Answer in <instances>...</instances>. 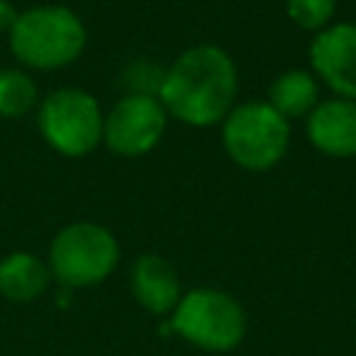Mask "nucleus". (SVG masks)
Masks as SVG:
<instances>
[{"label": "nucleus", "instance_id": "1a4fd4ad", "mask_svg": "<svg viewBox=\"0 0 356 356\" xmlns=\"http://www.w3.org/2000/svg\"><path fill=\"white\" fill-rule=\"evenodd\" d=\"M306 139L331 159L356 156V100L328 97L306 117Z\"/></svg>", "mask_w": 356, "mask_h": 356}, {"label": "nucleus", "instance_id": "9b49d317", "mask_svg": "<svg viewBox=\"0 0 356 356\" xmlns=\"http://www.w3.org/2000/svg\"><path fill=\"white\" fill-rule=\"evenodd\" d=\"M47 261L28 250H11L0 259V295L11 303H33L50 286Z\"/></svg>", "mask_w": 356, "mask_h": 356}, {"label": "nucleus", "instance_id": "39448f33", "mask_svg": "<svg viewBox=\"0 0 356 356\" xmlns=\"http://www.w3.org/2000/svg\"><path fill=\"white\" fill-rule=\"evenodd\" d=\"M120 264V242L100 222L64 225L47 250L50 275L64 289H86L103 284Z\"/></svg>", "mask_w": 356, "mask_h": 356}, {"label": "nucleus", "instance_id": "7ed1b4c3", "mask_svg": "<svg viewBox=\"0 0 356 356\" xmlns=\"http://www.w3.org/2000/svg\"><path fill=\"white\" fill-rule=\"evenodd\" d=\"M170 328L197 350L228 353L242 345L248 334V314L231 292L195 286L184 292L170 312Z\"/></svg>", "mask_w": 356, "mask_h": 356}, {"label": "nucleus", "instance_id": "f8f14e48", "mask_svg": "<svg viewBox=\"0 0 356 356\" xmlns=\"http://www.w3.org/2000/svg\"><path fill=\"white\" fill-rule=\"evenodd\" d=\"M267 103L286 120H306L320 103V81L312 70H284L267 89Z\"/></svg>", "mask_w": 356, "mask_h": 356}, {"label": "nucleus", "instance_id": "ddd939ff", "mask_svg": "<svg viewBox=\"0 0 356 356\" xmlns=\"http://www.w3.org/2000/svg\"><path fill=\"white\" fill-rule=\"evenodd\" d=\"M39 100V86L25 70H0V117H25L36 111Z\"/></svg>", "mask_w": 356, "mask_h": 356}, {"label": "nucleus", "instance_id": "4468645a", "mask_svg": "<svg viewBox=\"0 0 356 356\" xmlns=\"http://www.w3.org/2000/svg\"><path fill=\"white\" fill-rule=\"evenodd\" d=\"M337 0H286V17L309 33H317L331 25Z\"/></svg>", "mask_w": 356, "mask_h": 356}, {"label": "nucleus", "instance_id": "423d86ee", "mask_svg": "<svg viewBox=\"0 0 356 356\" xmlns=\"http://www.w3.org/2000/svg\"><path fill=\"white\" fill-rule=\"evenodd\" d=\"M42 139L67 159H83L103 145V108L97 97L81 86H61L36 106Z\"/></svg>", "mask_w": 356, "mask_h": 356}, {"label": "nucleus", "instance_id": "6e6552de", "mask_svg": "<svg viewBox=\"0 0 356 356\" xmlns=\"http://www.w3.org/2000/svg\"><path fill=\"white\" fill-rule=\"evenodd\" d=\"M312 75L325 83L334 97L356 100V22H337L312 36Z\"/></svg>", "mask_w": 356, "mask_h": 356}, {"label": "nucleus", "instance_id": "0eeeda50", "mask_svg": "<svg viewBox=\"0 0 356 356\" xmlns=\"http://www.w3.org/2000/svg\"><path fill=\"white\" fill-rule=\"evenodd\" d=\"M167 111L150 92H131L103 114V145L122 159L150 153L167 134Z\"/></svg>", "mask_w": 356, "mask_h": 356}, {"label": "nucleus", "instance_id": "2eb2a0df", "mask_svg": "<svg viewBox=\"0 0 356 356\" xmlns=\"http://www.w3.org/2000/svg\"><path fill=\"white\" fill-rule=\"evenodd\" d=\"M17 17H19V11L14 8V3L11 0H0V33H8L14 28V22H17Z\"/></svg>", "mask_w": 356, "mask_h": 356}, {"label": "nucleus", "instance_id": "20e7f679", "mask_svg": "<svg viewBox=\"0 0 356 356\" xmlns=\"http://www.w3.org/2000/svg\"><path fill=\"white\" fill-rule=\"evenodd\" d=\"M292 128L267 100L236 103L220 122V142L228 159L248 172L273 170L289 150Z\"/></svg>", "mask_w": 356, "mask_h": 356}, {"label": "nucleus", "instance_id": "9d476101", "mask_svg": "<svg viewBox=\"0 0 356 356\" xmlns=\"http://www.w3.org/2000/svg\"><path fill=\"white\" fill-rule=\"evenodd\" d=\"M131 295L150 314H170L181 300V278L175 267L159 253H142L131 264Z\"/></svg>", "mask_w": 356, "mask_h": 356}, {"label": "nucleus", "instance_id": "f03ea898", "mask_svg": "<svg viewBox=\"0 0 356 356\" xmlns=\"http://www.w3.org/2000/svg\"><path fill=\"white\" fill-rule=\"evenodd\" d=\"M8 47L22 67L50 72L81 58L86 47L83 19L61 3H42L19 11L8 31Z\"/></svg>", "mask_w": 356, "mask_h": 356}, {"label": "nucleus", "instance_id": "f257e3e1", "mask_svg": "<svg viewBox=\"0 0 356 356\" xmlns=\"http://www.w3.org/2000/svg\"><path fill=\"white\" fill-rule=\"evenodd\" d=\"M236 89L239 75L228 50L220 44H195L167 67L156 97L167 117L192 128H211L236 106Z\"/></svg>", "mask_w": 356, "mask_h": 356}]
</instances>
